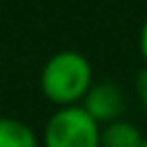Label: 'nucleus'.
Segmentation results:
<instances>
[{
	"label": "nucleus",
	"mask_w": 147,
	"mask_h": 147,
	"mask_svg": "<svg viewBox=\"0 0 147 147\" xmlns=\"http://www.w3.org/2000/svg\"><path fill=\"white\" fill-rule=\"evenodd\" d=\"M142 147H147V136H145V142H142Z\"/></svg>",
	"instance_id": "6e6552de"
},
{
	"label": "nucleus",
	"mask_w": 147,
	"mask_h": 147,
	"mask_svg": "<svg viewBox=\"0 0 147 147\" xmlns=\"http://www.w3.org/2000/svg\"><path fill=\"white\" fill-rule=\"evenodd\" d=\"M136 94H138V101L142 106V110L147 113V67L138 74L136 78Z\"/></svg>",
	"instance_id": "423d86ee"
},
{
	"label": "nucleus",
	"mask_w": 147,
	"mask_h": 147,
	"mask_svg": "<svg viewBox=\"0 0 147 147\" xmlns=\"http://www.w3.org/2000/svg\"><path fill=\"white\" fill-rule=\"evenodd\" d=\"M80 106L99 126H103V124L124 119L126 96L115 80H94L85 99L80 101Z\"/></svg>",
	"instance_id": "7ed1b4c3"
},
{
	"label": "nucleus",
	"mask_w": 147,
	"mask_h": 147,
	"mask_svg": "<svg viewBox=\"0 0 147 147\" xmlns=\"http://www.w3.org/2000/svg\"><path fill=\"white\" fill-rule=\"evenodd\" d=\"M94 83L92 62L71 48L53 53L39 74V87L48 103L55 108L64 106H80L87 90Z\"/></svg>",
	"instance_id": "f257e3e1"
},
{
	"label": "nucleus",
	"mask_w": 147,
	"mask_h": 147,
	"mask_svg": "<svg viewBox=\"0 0 147 147\" xmlns=\"http://www.w3.org/2000/svg\"><path fill=\"white\" fill-rule=\"evenodd\" d=\"M145 133L129 119H117L101 126L99 147H142Z\"/></svg>",
	"instance_id": "20e7f679"
},
{
	"label": "nucleus",
	"mask_w": 147,
	"mask_h": 147,
	"mask_svg": "<svg viewBox=\"0 0 147 147\" xmlns=\"http://www.w3.org/2000/svg\"><path fill=\"white\" fill-rule=\"evenodd\" d=\"M101 126L83 110V106L55 108L39 136L41 147H99Z\"/></svg>",
	"instance_id": "f03ea898"
},
{
	"label": "nucleus",
	"mask_w": 147,
	"mask_h": 147,
	"mask_svg": "<svg viewBox=\"0 0 147 147\" xmlns=\"http://www.w3.org/2000/svg\"><path fill=\"white\" fill-rule=\"evenodd\" d=\"M138 48H140V57L147 67V18L142 21V28H140V34H138Z\"/></svg>",
	"instance_id": "0eeeda50"
},
{
	"label": "nucleus",
	"mask_w": 147,
	"mask_h": 147,
	"mask_svg": "<svg viewBox=\"0 0 147 147\" xmlns=\"http://www.w3.org/2000/svg\"><path fill=\"white\" fill-rule=\"evenodd\" d=\"M0 147H41V142L28 122L0 115Z\"/></svg>",
	"instance_id": "39448f33"
}]
</instances>
